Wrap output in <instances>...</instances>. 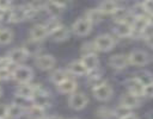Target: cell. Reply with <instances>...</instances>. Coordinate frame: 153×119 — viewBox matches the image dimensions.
<instances>
[{
    "label": "cell",
    "instance_id": "obj_38",
    "mask_svg": "<svg viewBox=\"0 0 153 119\" xmlns=\"http://www.w3.org/2000/svg\"><path fill=\"white\" fill-rule=\"evenodd\" d=\"M10 65H12V64H11L10 60L7 58V56H0V69L10 67Z\"/></svg>",
    "mask_w": 153,
    "mask_h": 119
},
{
    "label": "cell",
    "instance_id": "obj_29",
    "mask_svg": "<svg viewBox=\"0 0 153 119\" xmlns=\"http://www.w3.org/2000/svg\"><path fill=\"white\" fill-rule=\"evenodd\" d=\"M13 32L7 27H0V45H7L13 40Z\"/></svg>",
    "mask_w": 153,
    "mask_h": 119
},
{
    "label": "cell",
    "instance_id": "obj_22",
    "mask_svg": "<svg viewBox=\"0 0 153 119\" xmlns=\"http://www.w3.org/2000/svg\"><path fill=\"white\" fill-rule=\"evenodd\" d=\"M120 7V5L116 2V1H111V0H105V1H102L99 5H98V10L99 12L104 15V14H114L115 11Z\"/></svg>",
    "mask_w": 153,
    "mask_h": 119
},
{
    "label": "cell",
    "instance_id": "obj_1",
    "mask_svg": "<svg viewBox=\"0 0 153 119\" xmlns=\"http://www.w3.org/2000/svg\"><path fill=\"white\" fill-rule=\"evenodd\" d=\"M36 15V12L27 5L13 6L10 11V23H20L26 19H31Z\"/></svg>",
    "mask_w": 153,
    "mask_h": 119
},
{
    "label": "cell",
    "instance_id": "obj_17",
    "mask_svg": "<svg viewBox=\"0 0 153 119\" xmlns=\"http://www.w3.org/2000/svg\"><path fill=\"white\" fill-rule=\"evenodd\" d=\"M56 88H57V92H60L62 94H72L76 89V81L68 76L66 80H63L62 82L56 84Z\"/></svg>",
    "mask_w": 153,
    "mask_h": 119
},
{
    "label": "cell",
    "instance_id": "obj_9",
    "mask_svg": "<svg viewBox=\"0 0 153 119\" xmlns=\"http://www.w3.org/2000/svg\"><path fill=\"white\" fill-rule=\"evenodd\" d=\"M92 94L93 96L98 100V101H108L111 99L112 94H114V89L111 87V84H109L108 82L96 87L92 89Z\"/></svg>",
    "mask_w": 153,
    "mask_h": 119
},
{
    "label": "cell",
    "instance_id": "obj_31",
    "mask_svg": "<svg viewBox=\"0 0 153 119\" xmlns=\"http://www.w3.org/2000/svg\"><path fill=\"white\" fill-rule=\"evenodd\" d=\"M130 113H131V109H129V108H127V107H124V106H122V105H118V106L114 109V115L117 117L118 119H122L123 117H126V115H128V114H130Z\"/></svg>",
    "mask_w": 153,
    "mask_h": 119
},
{
    "label": "cell",
    "instance_id": "obj_32",
    "mask_svg": "<svg viewBox=\"0 0 153 119\" xmlns=\"http://www.w3.org/2000/svg\"><path fill=\"white\" fill-rule=\"evenodd\" d=\"M96 48L93 45V42L92 43H85L82 46H81V55H88V54H96Z\"/></svg>",
    "mask_w": 153,
    "mask_h": 119
},
{
    "label": "cell",
    "instance_id": "obj_27",
    "mask_svg": "<svg viewBox=\"0 0 153 119\" xmlns=\"http://www.w3.org/2000/svg\"><path fill=\"white\" fill-rule=\"evenodd\" d=\"M26 114H27L29 119H44L45 118V111L43 108L33 106V105H31L26 109Z\"/></svg>",
    "mask_w": 153,
    "mask_h": 119
},
{
    "label": "cell",
    "instance_id": "obj_21",
    "mask_svg": "<svg viewBox=\"0 0 153 119\" xmlns=\"http://www.w3.org/2000/svg\"><path fill=\"white\" fill-rule=\"evenodd\" d=\"M114 33L120 37V38H127V37H131L133 35V29L131 25L128 23H117L114 26Z\"/></svg>",
    "mask_w": 153,
    "mask_h": 119
},
{
    "label": "cell",
    "instance_id": "obj_18",
    "mask_svg": "<svg viewBox=\"0 0 153 119\" xmlns=\"http://www.w3.org/2000/svg\"><path fill=\"white\" fill-rule=\"evenodd\" d=\"M126 86L128 89V93L135 95V96H143V86L135 79V77H130L126 81Z\"/></svg>",
    "mask_w": 153,
    "mask_h": 119
},
{
    "label": "cell",
    "instance_id": "obj_11",
    "mask_svg": "<svg viewBox=\"0 0 153 119\" xmlns=\"http://www.w3.org/2000/svg\"><path fill=\"white\" fill-rule=\"evenodd\" d=\"M27 54L23 50V48H14L12 50H10V52L7 54V58L10 60L11 64H16V65H20L23 62H25L27 60Z\"/></svg>",
    "mask_w": 153,
    "mask_h": 119
},
{
    "label": "cell",
    "instance_id": "obj_2",
    "mask_svg": "<svg viewBox=\"0 0 153 119\" xmlns=\"http://www.w3.org/2000/svg\"><path fill=\"white\" fill-rule=\"evenodd\" d=\"M33 77V71L27 65H16L12 69V79L17 81L19 84L22 83H30V81Z\"/></svg>",
    "mask_w": 153,
    "mask_h": 119
},
{
    "label": "cell",
    "instance_id": "obj_25",
    "mask_svg": "<svg viewBox=\"0 0 153 119\" xmlns=\"http://www.w3.org/2000/svg\"><path fill=\"white\" fill-rule=\"evenodd\" d=\"M84 17H85L92 25L100 23L102 19H103V14L99 12L98 8H88V10L86 11V14H85Z\"/></svg>",
    "mask_w": 153,
    "mask_h": 119
},
{
    "label": "cell",
    "instance_id": "obj_36",
    "mask_svg": "<svg viewBox=\"0 0 153 119\" xmlns=\"http://www.w3.org/2000/svg\"><path fill=\"white\" fill-rule=\"evenodd\" d=\"M98 115H100L102 118L108 119V118H110V117L114 115V109H109L106 107H102V108L98 109Z\"/></svg>",
    "mask_w": 153,
    "mask_h": 119
},
{
    "label": "cell",
    "instance_id": "obj_8",
    "mask_svg": "<svg viewBox=\"0 0 153 119\" xmlns=\"http://www.w3.org/2000/svg\"><path fill=\"white\" fill-rule=\"evenodd\" d=\"M35 64L38 69L41 70H51L54 69L55 64H56V60L53 55L49 54H39L36 58H35Z\"/></svg>",
    "mask_w": 153,
    "mask_h": 119
},
{
    "label": "cell",
    "instance_id": "obj_43",
    "mask_svg": "<svg viewBox=\"0 0 153 119\" xmlns=\"http://www.w3.org/2000/svg\"><path fill=\"white\" fill-rule=\"evenodd\" d=\"M1 94H2V88L0 87V96H1Z\"/></svg>",
    "mask_w": 153,
    "mask_h": 119
},
{
    "label": "cell",
    "instance_id": "obj_5",
    "mask_svg": "<svg viewBox=\"0 0 153 119\" xmlns=\"http://www.w3.org/2000/svg\"><path fill=\"white\" fill-rule=\"evenodd\" d=\"M88 98L82 92H74L68 98V105L74 111H81L87 106Z\"/></svg>",
    "mask_w": 153,
    "mask_h": 119
},
{
    "label": "cell",
    "instance_id": "obj_42",
    "mask_svg": "<svg viewBox=\"0 0 153 119\" xmlns=\"http://www.w3.org/2000/svg\"><path fill=\"white\" fill-rule=\"evenodd\" d=\"M44 119H63V118H61L60 115H49V117H45Z\"/></svg>",
    "mask_w": 153,
    "mask_h": 119
},
{
    "label": "cell",
    "instance_id": "obj_40",
    "mask_svg": "<svg viewBox=\"0 0 153 119\" xmlns=\"http://www.w3.org/2000/svg\"><path fill=\"white\" fill-rule=\"evenodd\" d=\"M145 42L151 49H153V32L145 35Z\"/></svg>",
    "mask_w": 153,
    "mask_h": 119
},
{
    "label": "cell",
    "instance_id": "obj_16",
    "mask_svg": "<svg viewBox=\"0 0 153 119\" xmlns=\"http://www.w3.org/2000/svg\"><path fill=\"white\" fill-rule=\"evenodd\" d=\"M69 35H71V30L68 27H66L65 25H62V24L49 33L51 39L55 40V42H65L69 38Z\"/></svg>",
    "mask_w": 153,
    "mask_h": 119
},
{
    "label": "cell",
    "instance_id": "obj_12",
    "mask_svg": "<svg viewBox=\"0 0 153 119\" xmlns=\"http://www.w3.org/2000/svg\"><path fill=\"white\" fill-rule=\"evenodd\" d=\"M81 63L84 64V67L86 68V70L88 73L96 71L99 67V58L97 56V54H88V55H84L81 56Z\"/></svg>",
    "mask_w": 153,
    "mask_h": 119
},
{
    "label": "cell",
    "instance_id": "obj_24",
    "mask_svg": "<svg viewBox=\"0 0 153 119\" xmlns=\"http://www.w3.org/2000/svg\"><path fill=\"white\" fill-rule=\"evenodd\" d=\"M87 75H88V76H87V82H88V84L92 87V89L106 82V81L104 80L103 75L99 74L97 70H96V71H92V73H88Z\"/></svg>",
    "mask_w": 153,
    "mask_h": 119
},
{
    "label": "cell",
    "instance_id": "obj_35",
    "mask_svg": "<svg viewBox=\"0 0 153 119\" xmlns=\"http://www.w3.org/2000/svg\"><path fill=\"white\" fill-rule=\"evenodd\" d=\"M12 7H13V4H12L11 1H7V0H0V13L10 12Z\"/></svg>",
    "mask_w": 153,
    "mask_h": 119
},
{
    "label": "cell",
    "instance_id": "obj_4",
    "mask_svg": "<svg viewBox=\"0 0 153 119\" xmlns=\"http://www.w3.org/2000/svg\"><path fill=\"white\" fill-rule=\"evenodd\" d=\"M31 104L33 106H37V107L45 109L47 107H49L51 105V96L47 90H44L42 87H39L35 92L33 96L31 98Z\"/></svg>",
    "mask_w": 153,
    "mask_h": 119
},
{
    "label": "cell",
    "instance_id": "obj_33",
    "mask_svg": "<svg viewBox=\"0 0 153 119\" xmlns=\"http://www.w3.org/2000/svg\"><path fill=\"white\" fill-rule=\"evenodd\" d=\"M12 79V69L10 67L0 69V81H7Z\"/></svg>",
    "mask_w": 153,
    "mask_h": 119
},
{
    "label": "cell",
    "instance_id": "obj_34",
    "mask_svg": "<svg viewBox=\"0 0 153 119\" xmlns=\"http://www.w3.org/2000/svg\"><path fill=\"white\" fill-rule=\"evenodd\" d=\"M142 4V7H143V11L147 15H153V0H147V1H143L141 2Z\"/></svg>",
    "mask_w": 153,
    "mask_h": 119
},
{
    "label": "cell",
    "instance_id": "obj_44",
    "mask_svg": "<svg viewBox=\"0 0 153 119\" xmlns=\"http://www.w3.org/2000/svg\"><path fill=\"white\" fill-rule=\"evenodd\" d=\"M69 119H78V118H69Z\"/></svg>",
    "mask_w": 153,
    "mask_h": 119
},
{
    "label": "cell",
    "instance_id": "obj_41",
    "mask_svg": "<svg viewBox=\"0 0 153 119\" xmlns=\"http://www.w3.org/2000/svg\"><path fill=\"white\" fill-rule=\"evenodd\" d=\"M122 119H139V117H137L136 114H134V113H130V114H128V115L123 117Z\"/></svg>",
    "mask_w": 153,
    "mask_h": 119
},
{
    "label": "cell",
    "instance_id": "obj_7",
    "mask_svg": "<svg viewBox=\"0 0 153 119\" xmlns=\"http://www.w3.org/2000/svg\"><path fill=\"white\" fill-rule=\"evenodd\" d=\"M127 56H128L129 64H131V65L142 67L149 62V55L145 50H133Z\"/></svg>",
    "mask_w": 153,
    "mask_h": 119
},
{
    "label": "cell",
    "instance_id": "obj_23",
    "mask_svg": "<svg viewBox=\"0 0 153 119\" xmlns=\"http://www.w3.org/2000/svg\"><path fill=\"white\" fill-rule=\"evenodd\" d=\"M22 48H23V50L27 54V56H38L39 55V51H41V46H39V43H37V42H33V40H31V39H29V40H26V42H24V44L22 45Z\"/></svg>",
    "mask_w": 153,
    "mask_h": 119
},
{
    "label": "cell",
    "instance_id": "obj_13",
    "mask_svg": "<svg viewBox=\"0 0 153 119\" xmlns=\"http://www.w3.org/2000/svg\"><path fill=\"white\" fill-rule=\"evenodd\" d=\"M38 84H31V83H22L17 87L16 89V95L23 96L25 99L31 100V98L33 96L35 92L38 89Z\"/></svg>",
    "mask_w": 153,
    "mask_h": 119
},
{
    "label": "cell",
    "instance_id": "obj_20",
    "mask_svg": "<svg viewBox=\"0 0 153 119\" xmlns=\"http://www.w3.org/2000/svg\"><path fill=\"white\" fill-rule=\"evenodd\" d=\"M65 4L62 2H55V1H49V2H45V7L44 10L49 13V15L51 18H59V15L63 12L65 10Z\"/></svg>",
    "mask_w": 153,
    "mask_h": 119
},
{
    "label": "cell",
    "instance_id": "obj_26",
    "mask_svg": "<svg viewBox=\"0 0 153 119\" xmlns=\"http://www.w3.org/2000/svg\"><path fill=\"white\" fill-rule=\"evenodd\" d=\"M25 109L20 106H17L14 104H11L10 106H7V118L11 119H19L24 115Z\"/></svg>",
    "mask_w": 153,
    "mask_h": 119
},
{
    "label": "cell",
    "instance_id": "obj_30",
    "mask_svg": "<svg viewBox=\"0 0 153 119\" xmlns=\"http://www.w3.org/2000/svg\"><path fill=\"white\" fill-rule=\"evenodd\" d=\"M143 87L145 86H147V84H151V83H153V75L149 73V71H140V73H137L135 76H134Z\"/></svg>",
    "mask_w": 153,
    "mask_h": 119
},
{
    "label": "cell",
    "instance_id": "obj_14",
    "mask_svg": "<svg viewBox=\"0 0 153 119\" xmlns=\"http://www.w3.org/2000/svg\"><path fill=\"white\" fill-rule=\"evenodd\" d=\"M109 65L114 69H124L129 65V61H128V56L127 55H123V54H116V55H112L110 58H109Z\"/></svg>",
    "mask_w": 153,
    "mask_h": 119
},
{
    "label": "cell",
    "instance_id": "obj_39",
    "mask_svg": "<svg viewBox=\"0 0 153 119\" xmlns=\"http://www.w3.org/2000/svg\"><path fill=\"white\" fill-rule=\"evenodd\" d=\"M7 118V105L0 102V119Z\"/></svg>",
    "mask_w": 153,
    "mask_h": 119
},
{
    "label": "cell",
    "instance_id": "obj_6",
    "mask_svg": "<svg viewBox=\"0 0 153 119\" xmlns=\"http://www.w3.org/2000/svg\"><path fill=\"white\" fill-rule=\"evenodd\" d=\"M92 24L85 18V17H80L78 18L73 25H72V32L76 36H80V37H84V36H87L91 30H92Z\"/></svg>",
    "mask_w": 153,
    "mask_h": 119
},
{
    "label": "cell",
    "instance_id": "obj_10",
    "mask_svg": "<svg viewBox=\"0 0 153 119\" xmlns=\"http://www.w3.org/2000/svg\"><path fill=\"white\" fill-rule=\"evenodd\" d=\"M49 36V31L44 24H37L31 27L30 30V39L33 42H42Z\"/></svg>",
    "mask_w": 153,
    "mask_h": 119
},
{
    "label": "cell",
    "instance_id": "obj_3",
    "mask_svg": "<svg viewBox=\"0 0 153 119\" xmlns=\"http://www.w3.org/2000/svg\"><path fill=\"white\" fill-rule=\"evenodd\" d=\"M116 44L115 38L109 35V33H102L99 36H97L93 40V45L96 48L97 51H102V52H106L114 49Z\"/></svg>",
    "mask_w": 153,
    "mask_h": 119
},
{
    "label": "cell",
    "instance_id": "obj_15",
    "mask_svg": "<svg viewBox=\"0 0 153 119\" xmlns=\"http://www.w3.org/2000/svg\"><path fill=\"white\" fill-rule=\"evenodd\" d=\"M120 105H122L129 109H133V108H136L141 105V100L139 96H135L130 93H124L120 98Z\"/></svg>",
    "mask_w": 153,
    "mask_h": 119
},
{
    "label": "cell",
    "instance_id": "obj_37",
    "mask_svg": "<svg viewBox=\"0 0 153 119\" xmlns=\"http://www.w3.org/2000/svg\"><path fill=\"white\" fill-rule=\"evenodd\" d=\"M143 96L153 98V83L147 84V86L143 87Z\"/></svg>",
    "mask_w": 153,
    "mask_h": 119
},
{
    "label": "cell",
    "instance_id": "obj_28",
    "mask_svg": "<svg viewBox=\"0 0 153 119\" xmlns=\"http://www.w3.org/2000/svg\"><path fill=\"white\" fill-rule=\"evenodd\" d=\"M67 77H68V73H67V70H63V69H55L50 74V81L55 84H59Z\"/></svg>",
    "mask_w": 153,
    "mask_h": 119
},
{
    "label": "cell",
    "instance_id": "obj_19",
    "mask_svg": "<svg viewBox=\"0 0 153 119\" xmlns=\"http://www.w3.org/2000/svg\"><path fill=\"white\" fill-rule=\"evenodd\" d=\"M67 73L71 75H74V76H85L88 74V71L86 70V68L84 67V64L81 63L80 60L71 62L67 65Z\"/></svg>",
    "mask_w": 153,
    "mask_h": 119
}]
</instances>
